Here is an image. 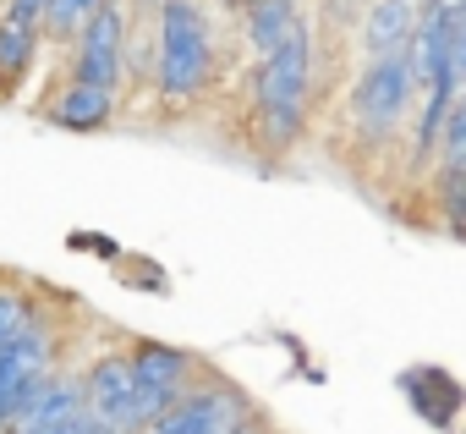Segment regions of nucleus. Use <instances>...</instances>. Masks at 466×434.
Listing matches in <instances>:
<instances>
[{
	"mask_svg": "<svg viewBox=\"0 0 466 434\" xmlns=\"http://www.w3.org/2000/svg\"><path fill=\"white\" fill-rule=\"evenodd\" d=\"M313 72H319V28L302 17L258 67H253V127L258 138L286 154L302 143L308 116H313Z\"/></svg>",
	"mask_w": 466,
	"mask_h": 434,
	"instance_id": "obj_1",
	"label": "nucleus"
},
{
	"mask_svg": "<svg viewBox=\"0 0 466 434\" xmlns=\"http://www.w3.org/2000/svg\"><path fill=\"white\" fill-rule=\"evenodd\" d=\"M219 78V34L203 0H159L154 6V99L187 110Z\"/></svg>",
	"mask_w": 466,
	"mask_h": 434,
	"instance_id": "obj_2",
	"label": "nucleus"
},
{
	"mask_svg": "<svg viewBox=\"0 0 466 434\" xmlns=\"http://www.w3.org/2000/svg\"><path fill=\"white\" fill-rule=\"evenodd\" d=\"M346 116H351V127H357L373 149L406 138V127H411V116H417V78H411V61H406V56L362 61V72H357L351 88H346Z\"/></svg>",
	"mask_w": 466,
	"mask_h": 434,
	"instance_id": "obj_3",
	"label": "nucleus"
},
{
	"mask_svg": "<svg viewBox=\"0 0 466 434\" xmlns=\"http://www.w3.org/2000/svg\"><path fill=\"white\" fill-rule=\"evenodd\" d=\"M83 401L88 412H99L116 434H143L159 412L176 407V396H159V390H143L132 363H127V346H110L99 357H88L83 368Z\"/></svg>",
	"mask_w": 466,
	"mask_h": 434,
	"instance_id": "obj_4",
	"label": "nucleus"
},
{
	"mask_svg": "<svg viewBox=\"0 0 466 434\" xmlns=\"http://www.w3.org/2000/svg\"><path fill=\"white\" fill-rule=\"evenodd\" d=\"M61 368V330H56V319L39 308L12 341H0V429L12 423V412L23 407V396L45 379V374H56Z\"/></svg>",
	"mask_w": 466,
	"mask_h": 434,
	"instance_id": "obj_5",
	"label": "nucleus"
},
{
	"mask_svg": "<svg viewBox=\"0 0 466 434\" xmlns=\"http://www.w3.org/2000/svg\"><path fill=\"white\" fill-rule=\"evenodd\" d=\"M127 28H132V0H105V6L72 34V56H66V78L94 83L121 94V56H127Z\"/></svg>",
	"mask_w": 466,
	"mask_h": 434,
	"instance_id": "obj_6",
	"label": "nucleus"
},
{
	"mask_svg": "<svg viewBox=\"0 0 466 434\" xmlns=\"http://www.w3.org/2000/svg\"><path fill=\"white\" fill-rule=\"evenodd\" d=\"M248 412H253L248 390H237L230 379L208 374V379H198L170 412H159L143 434H225L230 423H242Z\"/></svg>",
	"mask_w": 466,
	"mask_h": 434,
	"instance_id": "obj_7",
	"label": "nucleus"
},
{
	"mask_svg": "<svg viewBox=\"0 0 466 434\" xmlns=\"http://www.w3.org/2000/svg\"><path fill=\"white\" fill-rule=\"evenodd\" d=\"M127 363H132V374H137L143 390H159V396H176V401H181L198 379L214 374V368H203L198 352H187V346H176V341H159V336H132V341H127Z\"/></svg>",
	"mask_w": 466,
	"mask_h": 434,
	"instance_id": "obj_8",
	"label": "nucleus"
},
{
	"mask_svg": "<svg viewBox=\"0 0 466 434\" xmlns=\"http://www.w3.org/2000/svg\"><path fill=\"white\" fill-rule=\"evenodd\" d=\"M116 110H121V94L94 88V83H77V78H66L45 99V121L66 127V132H105V127H116Z\"/></svg>",
	"mask_w": 466,
	"mask_h": 434,
	"instance_id": "obj_9",
	"label": "nucleus"
},
{
	"mask_svg": "<svg viewBox=\"0 0 466 434\" xmlns=\"http://www.w3.org/2000/svg\"><path fill=\"white\" fill-rule=\"evenodd\" d=\"M400 390H406L411 412H417L422 423H433V429H450V423L461 418V407H466L461 379H455L450 368H439V363H417V368H406V374H400Z\"/></svg>",
	"mask_w": 466,
	"mask_h": 434,
	"instance_id": "obj_10",
	"label": "nucleus"
},
{
	"mask_svg": "<svg viewBox=\"0 0 466 434\" xmlns=\"http://www.w3.org/2000/svg\"><path fill=\"white\" fill-rule=\"evenodd\" d=\"M417 12H422L417 0H368V6H362V61L406 56Z\"/></svg>",
	"mask_w": 466,
	"mask_h": 434,
	"instance_id": "obj_11",
	"label": "nucleus"
},
{
	"mask_svg": "<svg viewBox=\"0 0 466 434\" xmlns=\"http://www.w3.org/2000/svg\"><path fill=\"white\" fill-rule=\"evenodd\" d=\"M455 94H461V83H439V88H422L417 94V116H411V143H406V165H411V176H422L428 165H433V154H439V132H444V116H450V105H455Z\"/></svg>",
	"mask_w": 466,
	"mask_h": 434,
	"instance_id": "obj_12",
	"label": "nucleus"
},
{
	"mask_svg": "<svg viewBox=\"0 0 466 434\" xmlns=\"http://www.w3.org/2000/svg\"><path fill=\"white\" fill-rule=\"evenodd\" d=\"M242 45H248V56L253 61H264L308 12H302V0H242Z\"/></svg>",
	"mask_w": 466,
	"mask_h": 434,
	"instance_id": "obj_13",
	"label": "nucleus"
},
{
	"mask_svg": "<svg viewBox=\"0 0 466 434\" xmlns=\"http://www.w3.org/2000/svg\"><path fill=\"white\" fill-rule=\"evenodd\" d=\"M39 45H45L39 28H23L12 17H0V99H12L23 88V78L39 67Z\"/></svg>",
	"mask_w": 466,
	"mask_h": 434,
	"instance_id": "obj_14",
	"label": "nucleus"
},
{
	"mask_svg": "<svg viewBox=\"0 0 466 434\" xmlns=\"http://www.w3.org/2000/svg\"><path fill=\"white\" fill-rule=\"evenodd\" d=\"M428 181H433V221H439V232L466 243V165H433Z\"/></svg>",
	"mask_w": 466,
	"mask_h": 434,
	"instance_id": "obj_15",
	"label": "nucleus"
},
{
	"mask_svg": "<svg viewBox=\"0 0 466 434\" xmlns=\"http://www.w3.org/2000/svg\"><path fill=\"white\" fill-rule=\"evenodd\" d=\"M99 6H105V0H45V28H39V34H45L50 45H72V34H77Z\"/></svg>",
	"mask_w": 466,
	"mask_h": 434,
	"instance_id": "obj_16",
	"label": "nucleus"
},
{
	"mask_svg": "<svg viewBox=\"0 0 466 434\" xmlns=\"http://www.w3.org/2000/svg\"><path fill=\"white\" fill-rule=\"evenodd\" d=\"M34 314H39L34 286H23L17 275H0V341H12V336H17Z\"/></svg>",
	"mask_w": 466,
	"mask_h": 434,
	"instance_id": "obj_17",
	"label": "nucleus"
},
{
	"mask_svg": "<svg viewBox=\"0 0 466 434\" xmlns=\"http://www.w3.org/2000/svg\"><path fill=\"white\" fill-rule=\"evenodd\" d=\"M433 165H466V88L455 94V105H450V116H444ZM433 165H428V170H433Z\"/></svg>",
	"mask_w": 466,
	"mask_h": 434,
	"instance_id": "obj_18",
	"label": "nucleus"
},
{
	"mask_svg": "<svg viewBox=\"0 0 466 434\" xmlns=\"http://www.w3.org/2000/svg\"><path fill=\"white\" fill-rule=\"evenodd\" d=\"M6 434H116L99 412H72V418H61V423H45V429H6Z\"/></svg>",
	"mask_w": 466,
	"mask_h": 434,
	"instance_id": "obj_19",
	"label": "nucleus"
},
{
	"mask_svg": "<svg viewBox=\"0 0 466 434\" xmlns=\"http://www.w3.org/2000/svg\"><path fill=\"white\" fill-rule=\"evenodd\" d=\"M0 17H12L23 28H45V0H0Z\"/></svg>",
	"mask_w": 466,
	"mask_h": 434,
	"instance_id": "obj_20",
	"label": "nucleus"
},
{
	"mask_svg": "<svg viewBox=\"0 0 466 434\" xmlns=\"http://www.w3.org/2000/svg\"><path fill=\"white\" fill-rule=\"evenodd\" d=\"M225 434H275V423H269V418H264V412H258V407H253V412H248V418H242V423H230V429H225Z\"/></svg>",
	"mask_w": 466,
	"mask_h": 434,
	"instance_id": "obj_21",
	"label": "nucleus"
},
{
	"mask_svg": "<svg viewBox=\"0 0 466 434\" xmlns=\"http://www.w3.org/2000/svg\"><path fill=\"white\" fill-rule=\"evenodd\" d=\"M362 6H368V0H329V12H335V17H357Z\"/></svg>",
	"mask_w": 466,
	"mask_h": 434,
	"instance_id": "obj_22",
	"label": "nucleus"
}]
</instances>
